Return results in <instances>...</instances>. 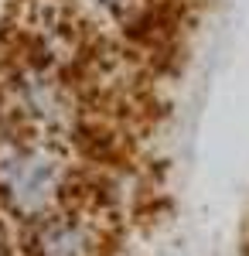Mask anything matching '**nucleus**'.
I'll use <instances>...</instances> for the list:
<instances>
[{"mask_svg": "<svg viewBox=\"0 0 249 256\" xmlns=\"http://www.w3.org/2000/svg\"><path fill=\"white\" fill-rule=\"evenodd\" d=\"M0 120L78 154L99 140L96 102L86 82L18 48L0 65Z\"/></svg>", "mask_w": 249, "mask_h": 256, "instance_id": "f257e3e1", "label": "nucleus"}, {"mask_svg": "<svg viewBox=\"0 0 249 256\" xmlns=\"http://www.w3.org/2000/svg\"><path fill=\"white\" fill-rule=\"evenodd\" d=\"M106 242L110 218L89 192L24 229V256H106Z\"/></svg>", "mask_w": 249, "mask_h": 256, "instance_id": "7ed1b4c3", "label": "nucleus"}, {"mask_svg": "<svg viewBox=\"0 0 249 256\" xmlns=\"http://www.w3.org/2000/svg\"><path fill=\"white\" fill-rule=\"evenodd\" d=\"M86 192L78 150L0 120V218L28 229Z\"/></svg>", "mask_w": 249, "mask_h": 256, "instance_id": "f03ea898", "label": "nucleus"}, {"mask_svg": "<svg viewBox=\"0 0 249 256\" xmlns=\"http://www.w3.org/2000/svg\"><path fill=\"white\" fill-rule=\"evenodd\" d=\"M65 4L92 28V34L147 38L160 28L168 0H65Z\"/></svg>", "mask_w": 249, "mask_h": 256, "instance_id": "20e7f679", "label": "nucleus"}]
</instances>
